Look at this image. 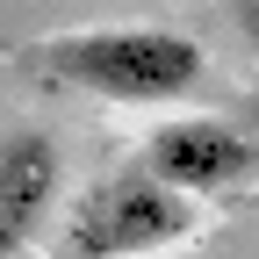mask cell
<instances>
[{"label":"cell","instance_id":"obj_1","mask_svg":"<svg viewBox=\"0 0 259 259\" xmlns=\"http://www.w3.org/2000/svg\"><path fill=\"white\" fill-rule=\"evenodd\" d=\"M29 72H44L58 87L101 94V101H130V108H158L180 101V94L202 87V44L180 36V29H65V36H44L22 51Z\"/></svg>","mask_w":259,"mask_h":259},{"label":"cell","instance_id":"obj_2","mask_svg":"<svg viewBox=\"0 0 259 259\" xmlns=\"http://www.w3.org/2000/svg\"><path fill=\"white\" fill-rule=\"evenodd\" d=\"M180 238H194V202L137 166V173L94 180L72 202L58 252L65 259H151V252H166Z\"/></svg>","mask_w":259,"mask_h":259},{"label":"cell","instance_id":"obj_3","mask_svg":"<svg viewBox=\"0 0 259 259\" xmlns=\"http://www.w3.org/2000/svg\"><path fill=\"white\" fill-rule=\"evenodd\" d=\"M144 173L151 180H166L173 194H223V187H238L252 173V144L238 137L231 122H216V115H180L166 130H151V144H144Z\"/></svg>","mask_w":259,"mask_h":259},{"label":"cell","instance_id":"obj_4","mask_svg":"<svg viewBox=\"0 0 259 259\" xmlns=\"http://www.w3.org/2000/svg\"><path fill=\"white\" fill-rule=\"evenodd\" d=\"M51 202H58V144L44 130H8L0 137V259H22L36 245Z\"/></svg>","mask_w":259,"mask_h":259}]
</instances>
